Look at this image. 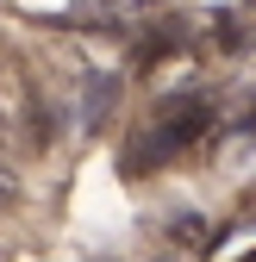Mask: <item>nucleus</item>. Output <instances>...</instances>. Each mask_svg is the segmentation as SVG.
I'll return each instance as SVG.
<instances>
[{"label":"nucleus","mask_w":256,"mask_h":262,"mask_svg":"<svg viewBox=\"0 0 256 262\" xmlns=\"http://www.w3.org/2000/svg\"><path fill=\"white\" fill-rule=\"evenodd\" d=\"M200 138H212V106L206 100H187V106H175V113H163V119H150L132 144H125V175H150V169H163V162H175L187 144H200Z\"/></svg>","instance_id":"nucleus-1"},{"label":"nucleus","mask_w":256,"mask_h":262,"mask_svg":"<svg viewBox=\"0 0 256 262\" xmlns=\"http://www.w3.org/2000/svg\"><path fill=\"white\" fill-rule=\"evenodd\" d=\"M169 237H175L181 250H206V244L219 237V225H212V219H200V212H181V219L169 225Z\"/></svg>","instance_id":"nucleus-2"}]
</instances>
